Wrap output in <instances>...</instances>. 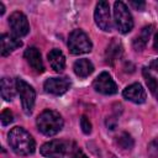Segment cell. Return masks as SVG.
Wrapping results in <instances>:
<instances>
[{"instance_id": "obj_1", "label": "cell", "mask_w": 158, "mask_h": 158, "mask_svg": "<svg viewBox=\"0 0 158 158\" xmlns=\"http://www.w3.org/2000/svg\"><path fill=\"white\" fill-rule=\"evenodd\" d=\"M11 149L19 156H30L35 152L36 143L33 137L22 127H14L7 135Z\"/></svg>"}, {"instance_id": "obj_2", "label": "cell", "mask_w": 158, "mask_h": 158, "mask_svg": "<svg viewBox=\"0 0 158 158\" xmlns=\"http://www.w3.org/2000/svg\"><path fill=\"white\" fill-rule=\"evenodd\" d=\"M37 127L44 136H53L58 133L63 127L62 116L54 110H44L37 117Z\"/></svg>"}, {"instance_id": "obj_3", "label": "cell", "mask_w": 158, "mask_h": 158, "mask_svg": "<svg viewBox=\"0 0 158 158\" xmlns=\"http://www.w3.org/2000/svg\"><path fill=\"white\" fill-rule=\"evenodd\" d=\"M114 21L116 28L121 33H128L133 28L132 15L122 1H116L114 4Z\"/></svg>"}, {"instance_id": "obj_4", "label": "cell", "mask_w": 158, "mask_h": 158, "mask_svg": "<svg viewBox=\"0 0 158 158\" xmlns=\"http://www.w3.org/2000/svg\"><path fill=\"white\" fill-rule=\"evenodd\" d=\"M68 48L73 54L89 53L93 48V43L89 36L83 30H74L68 37Z\"/></svg>"}, {"instance_id": "obj_5", "label": "cell", "mask_w": 158, "mask_h": 158, "mask_svg": "<svg viewBox=\"0 0 158 158\" xmlns=\"http://www.w3.org/2000/svg\"><path fill=\"white\" fill-rule=\"evenodd\" d=\"M15 83H16L17 94H19V96L21 99L23 112L26 115H31L32 110H33V106H35V99H36L35 89L21 78H16Z\"/></svg>"}, {"instance_id": "obj_6", "label": "cell", "mask_w": 158, "mask_h": 158, "mask_svg": "<svg viewBox=\"0 0 158 158\" xmlns=\"http://www.w3.org/2000/svg\"><path fill=\"white\" fill-rule=\"evenodd\" d=\"M94 20L98 27L102 31H111V15H110V5L107 1H99L95 6Z\"/></svg>"}, {"instance_id": "obj_7", "label": "cell", "mask_w": 158, "mask_h": 158, "mask_svg": "<svg viewBox=\"0 0 158 158\" xmlns=\"http://www.w3.org/2000/svg\"><path fill=\"white\" fill-rule=\"evenodd\" d=\"M68 151L67 142L60 139H52L40 148V153L47 158H64Z\"/></svg>"}, {"instance_id": "obj_8", "label": "cell", "mask_w": 158, "mask_h": 158, "mask_svg": "<svg viewBox=\"0 0 158 158\" xmlns=\"http://www.w3.org/2000/svg\"><path fill=\"white\" fill-rule=\"evenodd\" d=\"M93 86H94L95 91H98L102 95H112V94L117 93V85L107 72L100 73L95 78Z\"/></svg>"}, {"instance_id": "obj_9", "label": "cell", "mask_w": 158, "mask_h": 158, "mask_svg": "<svg viewBox=\"0 0 158 158\" xmlns=\"http://www.w3.org/2000/svg\"><path fill=\"white\" fill-rule=\"evenodd\" d=\"M9 26L16 37H23L30 31V25H28L27 17L20 11H15L10 15Z\"/></svg>"}, {"instance_id": "obj_10", "label": "cell", "mask_w": 158, "mask_h": 158, "mask_svg": "<svg viewBox=\"0 0 158 158\" xmlns=\"http://www.w3.org/2000/svg\"><path fill=\"white\" fill-rule=\"evenodd\" d=\"M70 86V81L68 78H48L44 84V91L52 95H62L64 94Z\"/></svg>"}, {"instance_id": "obj_11", "label": "cell", "mask_w": 158, "mask_h": 158, "mask_svg": "<svg viewBox=\"0 0 158 158\" xmlns=\"http://www.w3.org/2000/svg\"><path fill=\"white\" fill-rule=\"evenodd\" d=\"M123 98L128 101H132L135 104H143L147 99V94L146 90L143 89V86L139 83H133L131 85H128L123 93H122Z\"/></svg>"}, {"instance_id": "obj_12", "label": "cell", "mask_w": 158, "mask_h": 158, "mask_svg": "<svg viewBox=\"0 0 158 158\" xmlns=\"http://www.w3.org/2000/svg\"><path fill=\"white\" fill-rule=\"evenodd\" d=\"M23 56H25L26 62L30 64V67L36 73H43L44 72V64H43V60H42L41 52L36 47H28L25 51Z\"/></svg>"}, {"instance_id": "obj_13", "label": "cell", "mask_w": 158, "mask_h": 158, "mask_svg": "<svg viewBox=\"0 0 158 158\" xmlns=\"http://www.w3.org/2000/svg\"><path fill=\"white\" fill-rule=\"evenodd\" d=\"M0 44H1V56H7L11 52H14L16 48L22 46V42L16 37L15 35L4 33L0 37Z\"/></svg>"}, {"instance_id": "obj_14", "label": "cell", "mask_w": 158, "mask_h": 158, "mask_svg": "<svg viewBox=\"0 0 158 158\" xmlns=\"http://www.w3.org/2000/svg\"><path fill=\"white\" fill-rule=\"evenodd\" d=\"M122 54V44L117 38H112L105 51V62L110 65H114Z\"/></svg>"}, {"instance_id": "obj_15", "label": "cell", "mask_w": 158, "mask_h": 158, "mask_svg": "<svg viewBox=\"0 0 158 158\" xmlns=\"http://www.w3.org/2000/svg\"><path fill=\"white\" fill-rule=\"evenodd\" d=\"M47 58H48V62H49L51 68L54 72H58L59 73V72H62L65 68V57H64V54H63L62 51L54 48V49L49 51Z\"/></svg>"}, {"instance_id": "obj_16", "label": "cell", "mask_w": 158, "mask_h": 158, "mask_svg": "<svg viewBox=\"0 0 158 158\" xmlns=\"http://www.w3.org/2000/svg\"><path fill=\"white\" fill-rule=\"evenodd\" d=\"M73 69H74L75 75H78L79 78H86L94 72V65L89 59L81 58V59L75 60Z\"/></svg>"}, {"instance_id": "obj_17", "label": "cell", "mask_w": 158, "mask_h": 158, "mask_svg": "<svg viewBox=\"0 0 158 158\" xmlns=\"http://www.w3.org/2000/svg\"><path fill=\"white\" fill-rule=\"evenodd\" d=\"M16 83H14V80L11 78L4 77L1 79V96L4 100L6 101H11L15 98V93H16Z\"/></svg>"}, {"instance_id": "obj_18", "label": "cell", "mask_w": 158, "mask_h": 158, "mask_svg": "<svg viewBox=\"0 0 158 158\" xmlns=\"http://www.w3.org/2000/svg\"><path fill=\"white\" fill-rule=\"evenodd\" d=\"M152 30H153V26L143 27L142 31L139 32V35L133 40V48L136 51H142L146 47V44H147V42L152 35Z\"/></svg>"}, {"instance_id": "obj_19", "label": "cell", "mask_w": 158, "mask_h": 158, "mask_svg": "<svg viewBox=\"0 0 158 158\" xmlns=\"http://www.w3.org/2000/svg\"><path fill=\"white\" fill-rule=\"evenodd\" d=\"M143 77H144V79H146V83H147L148 89L151 90V93H152V94L156 96V99L158 100V79L154 78V77L148 72L147 68L143 69Z\"/></svg>"}, {"instance_id": "obj_20", "label": "cell", "mask_w": 158, "mask_h": 158, "mask_svg": "<svg viewBox=\"0 0 158 158\" xmlns=\"http://www.w3.org/2000/svg\"><path fill=\"white\" fill-rule=\"evenodd\" d=\"M117 143H118L123 149H131L132 146H133V139H132V137H131L128 133L123 132V133H121V135L117 137Z\"/></svg>"}, {"instance_id": "obj_21", "label": "cell", "mask_w": 158, "mask_h": 158, "mask_svg": "<svg viewBox=\"0 0 158 158\" xmlns=\"http://www.w3.org/2000/svg\"><path fill=\"white\" fill-rule=\"evenodd\" d=\"M0 120H1V123H2V126L10 125V123L14 121V115H12V112L10 111V109H5V110L1 112Z\"/></svg>"}, {"instance_id": "obj_22", "label": "cell", "mask_w": 158, "mask_h": 158, "mask_svg": "<svg viewBox=\"0 0 158 158\" xmlns=\"http://www.w3.org/2000/svg\"><path fill=\"white\" fill-rule=\"evenodd\" d=\"M80 127H81V130H83V132L85 135H89L91 132V123H90V121H89V118L86 116H81V118H80Z\"/></svg>"}, {"instance_id": "obj_23", "label": "cell", "mask_w": 158, "mask_h": 158, "mask_svg": "<svg viewBox=\"0 0 158 158\" xmlns=\"http://www.w3.org/2000/svg\"><path fill=\"white\" fill-rule=\"evenodd\" d=\"M148 153H149L151 157L158 158V138L153 139V141L148 144Z\"/></svg>"}, {"instance_id": "obj_24", "label": "cell", "mask_w": 158, "mask_h": 158, "mask_svg": "<svg viewBox=\"0 0 158 158\" xmlns=\"http://www.w3.org/2000/svg\"><path fill=\"white\" fill-rule=\"evenodd\" d=\"M72 158H88L86 157V154L81 151V149H79V148H73V152H72Z\"/></svg>"}, {"instance_id": "obj_25", "label": "cell", "mask_w": 158, "mask_h": 158, "mask_svg": "<svg viewBox=\"0 0 158 158\" xmlns=\"http://www.w3.org/2000/svg\"><path fill=\"white\" fill-rule=\"evenodd\" d=\"M136 10H139V11H142L143 9H144V6H146V2L144 1H131L130 2Z\"/></svg>"}, {"instance_id": "obj_26", "label": "cell", "mask_w": 158, "mask_h": 158, "mask_svg": "<svg viewBox=\"0 0 158 158\" xmlns=\"http://www.w3.org/2000/svg\"><path fill=\"white\" fill-rule=\"evenodd\" d=\"M151 68H152V69H154L156 72H158V58H157V59H154V60L151 63Z\"/></svg>"}, {"instance_id": "obj_27", "label": "cell", "mask_w": 158, "mask_h": 158, "mask_svg": "<svg viewBox=\"0 0 158 158\" xmlns=\"http://www.w3.org/2000/svg\"><path fill=\"white\" fill-rule=\"evenodd\" d=\"M153 47L156 48V49H158V33L156 35V37H154V42H153Z\"/></svg>"}, {"instance_id": "obj_28", "label": "cell", "mask_w": 158, "mask_h": 158, "mask_svg": "<svg viewBox=\"0 0 158 158\" xmlns=\"http://www.w3.org/2000/svg\"><path fill=\"white\" fill-rule=\"evenodd\" d=\"M4 12H5V7H4V4H2V2H0V15H4Z\"/></svg>"}]
</instances>
